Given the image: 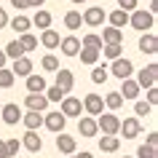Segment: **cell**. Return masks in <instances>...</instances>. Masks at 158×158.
Segmentation results:
<instances>
[{
	"mask_svg": "<svg viewBox=\"0 0 158 158\" xmlns=\"http://www.w3.org/2000/svg\"><path fill=\"white\" fill-rule=\"evenodd\" d=\"M129 24H131L137 32H150L153 24H156V16H153L150 11H145V8H137V11L129 14Z\"/></svg>",
	"mask_w": 158,
	"mask_h": 158,
	"instance_id": "cell-1",
	"label": "cell"
},
{
	"mask_svg": "<svg viewBox=\"0 0 158 158\" xmlns=\"http://www.w3.org/2000/svg\"><path fill=\"white\" fill-rule=\"evenodd\" d=\"M97 129H99L102 134L118 137V131H121V118H118L115 113H99V115H97Z\"/></svg>",
	"mask_w": 158,
	"mask_h": 158,
	"instance_id": "cell-2",
	"label": "cell"
},
{
	"mask_svg": "<svg viewBox=\"0 0 158 158\" xmlns=\"http://www.w3.org/2000/svg\"><path fill=\"white\" fill-rule=\"evenodd\" d=\"M107 73H113L118 81H126V78H131V75H134V64H131V59L118 56V59H113V64L107 67Z\"/></svg>",
	"mask_w": 158,
	"mask_h": 158,
	"instance_id": "cell-3",
	"label": "cell"
},
{
	"mask_svg": "<svg viewBox=\"0 0 158 158\" xmlns=\"http://www.w3.org/2000/svg\"><path fill=\"white\" fill-rule=\"evenodd\" d=\"M156 78H158V64L156 62H150L148 67H142L139 75H137V86L139 89H153L156 86Z\"/></svg>",
	"mask_w": 158,
	"mask_h": 158,
	"instance_id": "cell-4",
	"label": "cell"
},
{
	"mask_svg": "<svg viewBox=\"0 0 158 158\" xmlns=\"http://www.w3.org/2000/svg\"><path fill=\"white\" fill-rule=\"evenodd\" d=\"M59 105H62V107H59V113H62L64 118H81V113H83V105H81V99H78V97H64Z\"/></svg>",
	"mask_w": 158,
	"mask_h": 158,
	"instance_id": "cell-5",
	"label": "cell"
},
{
	"mask_svg": "<svg viewBox=\"0 0 158 158\" xmlns=\"http://www.w3.org/2000/svg\"><path fill=\"white\" fill-rule=\"evenodd\" d=\"M81 19H83V24H89V27H99V24H105L107 11L99 8V6H91L89 11H83V14H81Z\"/></svg>",
	"mask_w": 158,
	"mask_h": 158,
	"instance_id": "cell-6",
	"label": "cell"
},
{
	"mask_svg": "<svg viewBox=\"0 0 158 158\" xmlns=\"http://www.w3.org/2000/svg\"><path fill=\"white\" fill-rule=\"evenodd\" d=\"M22 115H24V113H22V107H19L16 102H8V105L0 107V118H3L8 126H16L19 121H22Z\"/></svg>",
	"mask_w": 158,
	"mask_h": 158,
	"instance_id": "cell-7",
	"label": "cell"
},
{
	"mask_svg": "<svg viewBox=\"0 0 158 158\" xmlns=\"http://www.w3.org/2000/svg\"><path fill=\"white\" fill-rule=\"evenodd\" d=\"M64 123H67V118L59 113V110H51V113H46L43 115V126L48 129V131H54V134H59L62 129H64Z\"/></svg>",
	"mask_w": 158,
	"mask_h": 158,
	"instance_id": "cell-8",
	"label": "cell"
},
{
	"mask_svg": "<svg viewBox=\"0 0 158 158\" xmlns=\"http://www.w3.org/2000/svg\"><path fill=\"white\" fill-rule=\"evenodd\" d=\"M81 105H83V110L91 118H97L99 113H105V105H102V97H99V94H86V99L81 102Z\"/></svg>",
	"mask_w": 158,
	"mask_h": 158,
	"instance_id": "cell-9",
	"label": "cell"
},
{
	"mask_svg": "<svg viewBox=\"0 0 158 158\" xmlns=\"http://www.w3.org/2000/svg\"><path fill=\"white\" fill-rule=\"evenodd\" d=\"M121 131H123V139H137L139 131H142L139 118H123L121 121Z\"/></svg>",
	"mask_w": 158,
	"mask_h": 158,
	"instance_id": "cell-10",
	"label": "cell"
},
{
	"mask_svg": "<svg viewBox=\"0 0 158 158\" xmlns=\"http://www.w3.org/2000/svg\"><path fill=\"white\" fill-rule=\"evenodd\" d=\"M56 89H62V91L64 94H70L73 91V86H75V78H73V73H70V70H64V67H59L56 70Z\"/></svg>",
	"mask_w": 158,
	"mask_h": 158,
	"instance_id": "cell-11",
	"label": "cell"
},
{
	"mask_svg": "<svg viewBox=\"0 0 158 158\" xmlns=\"http://www.w3.org/2000/svg\"><path fill=\"white\" fill-rule=\"evenodd\" d=\"M78 131H81V137H86V139H91V137H97L99 134V129H97V118H78Z\"/></svg>",
	"mask_w": 158,
	"mask_h": 158,
	"instance_id": "cell-12",
	"label": "cell"
},
{
	"mask_svg": "<svg viewBox=\"0 0 158 158\" xmlns=\"http://www.w3.org/2000/svg\"><path fill=\"white\" fill-rule=\"evenodd\" d=\"M59 51L64 54V56H78V51H81V40L75 38V35H67L59 40Z\"/></svg>",
	"mask_w": 158,
	"mask_h": 158,
	"instance_id": "cell-13",
	"label": "cell"
},
{
	"mask_svg": "<svg viewBox=\"0 0 158 158\" xmlns=\"http://www.w3.org/2000/svg\"><path fill=\"white\" fill-rule=\"evenodd\" d=\"M24 105H27V110H32V113H46L48 99H46L43 94H27V97H24Z\"/></svg>",
	"mask_w": 158,
	"mask_h": 158,
	"instance_id": "cell-14",
	"label": "cell"
},
{
	"mask_svg": "<svg viewBox=\"0 0 158 158\" xmlns=\"http://www.w3.org/2000/svg\"><path fill=\"white\" fill-rule=\"evenodd\" d=\"M19 142H22V148H27L30 153H40V150H43V139H40V134H38V131H27Z\"/></svg>",
	"mask_w": 158,
	"mask_h": 158,
	"instance_id": "cell-15",
	"label": "cell"
},
{
	"mask_svg": "<svg viewBox=\"0 0 158 158\" xmlns=\"http://www.w3.org/2000/svg\"><path fill=\"white\" fill-rule=\"evenodd\" d=\"M99 38H102V46H121L123 43V32L115 27H105Z\"/></svg>",
	"mask_w": 158,
	"mask_h": 158,
	"instance_id": "cell-16",
	"label": "cell"
},
{
	"mask_svg": "<svg viewBox=\"0 0 158 158\" xmlns=\"http://www.w3.org/2000/svg\"><path fill=\"white\" fill-rule=\"evenodd\" d=\"M75 148H78V142H75L70 134L59 131V137H56V150H59V153H64V156H73Z\"/></svg>",
	"mask_w": 158,
	"mask_h": 158,
	"instance_id": "cell-17",
	"label": "cell"
},
{
	"mask_svg": "<svg viewBox=\"0 0 158 158\" xmlns=\"http://www.w3.org/2000/svg\"><path fill=\"white\" fill-rule=\"evenodd\" d=\"M139 51L142 54H158V38L153 32H142V38H139Z\"/></svg>",
	"mask_w": 158,
	"mask_h": 158,
	"instance_id": "cell-18",
	"label": "cell"
},
{
	"mask_svg": "<svg viewBox=\"0 0 158 158\" xmlns=\"http://www.w3.org/2000/svg\"><path fill=\"white\" fill-rule=\"evenodd\" d=\"M139 86H137V81H134V78H126V81H121V97H123V99H137V97H139Z\"/></svg>",
	"mask_w": 158,
	"mask_h": 158,
	"instance_id": "cell-19",
	"label": "cell"
},
{
	"mask_svg": "<svg viewBox=\"0 0 158 158\" xmlns=\"http://www.w3.org/2000/svg\"><path fill=\"white\" fill-rule=\"evenodd\" d=\"M11 73H14V75H22V78L32 75V59H30V56H19V59H14Z\"/></svg>",
	"mask_w": 158,
	"mask_h": 158,
	"instance_id": "cell-20",
	"label": "cell"
},
{
	"mask_svg": "<svg viewBox=\"0 0 158 158\" xmlns=\"http://www.w3.org/2000/svg\"><path fill=\"white\" fill-rule=\"evenodd\" d=\"M46 91V78L43 75H27V94H43Z\"/></svg>",
	"mask_w": 158,
	"mask_h": 158,
	"instance_id": "cell-21",
	"label": "cell"
},
{
	"mask_svg": "<svg viewBox=\"0 0 158 158\" xmlns=\"http://www.w3.org/2000/svg\"><path fill=\"white\" fill-rule=\"evenodd\" d=\"M22 123L27 126V131H38L43 126V113H32V110H30L27 115H22Z\"/></svg>",
	"mask_w": 158,
	"mask_h": 158,
	"instance_id": "cell-22",
	"label": "cell"
},
{
	"mask_svg": "<svg viewBox=\"0 0 158 158\" xmlns=\"http://www.w3.org/2000/svg\"><path fill=\"white\" fill-rule=\"evenodd\" d=\"M8 27L11 30H14V32H30V27H32V22H30V19L27 16H22V14H16V16L14 19H8Z\"/></svg>",
	"mask_w": 158,
	"mask_h": 158,
	"instance_id": "cell-23",
	"label": "cell"
},
{
	"mask_svg": "<svg viewBox=\"0 0 158 158\" xmlns=\"http://www.w3.org/2000/svg\"><path fill=\"white\" fill-rule=\"evenodd\" d=\"M102 105H105V107H107L110 113H115V110H121V107H123V97H121L118 91H110L107 97H102Z\"/></svg>",
	"mask_w": 158,
	"mask_h": 158,
	"instance_id": "cell-24",
	"label": "cell"
},
{
	"mask_svg": "<svg viewBox=\"0 0 158 158\" xmlns=\"http://www.w3.org/2000/svg\"><path fill=\"white\" fill-rule=\"evenodd\" d=\"M107 22H110V27H115V30H121V27H126L129 24V14H126V11H110L107 14Z\"/></svg>",
	"mask_w": 158,
	"mask_h": 158,
	"instance_id": "cell-25",
	"label": "cell"
},
{
	"mask_svg": "<svg viewBox=\"0 0 158 158\" xmlns=\"http://www.w3.org/2000/svg\"><path fill=\"white\" fill-rule=\"evenodd\" d=\"M59 40H62V38H59V32H54V30H43V35H40V43L43 46H46V48L48 51H54V48H59Z\"/></svg>",
	"mask_w": 158,
	"mask_h": 158,
	"instance_id": "cell-26",
	"label": "cell"
},
{
	"mask_svg": "<svg viewBox=\"0 0 158 158\" xmlns=\"http://www.w3.org/2000/svg\"><path fill=\"white\" fill-rule=\"evenodd\" d=\"M118 148H121V139H118V137L102 134V139H99V150H102V153H115Z\"/></svg>",
	"mask_w": 158,
	"mask_h": 158,
	"instance_id": "cell-27",
	"label": "cell"
},
{
	"mask_svg": "<svg viewBox=\"0 0 158 158\" xmlns=\"http://www.w3.org/2000/svg\"><path fill=\"white\" fill-rule=\"evenodd\" d=\"M81 24H83V19H81V11H67V14H64V27L70 30V32L81 30Z\"/></svg>",
	"mask_w": 158,
	"mask_h": 158,
	"instance_id": "cell-28",
	"label": "cell"
},
{
	"mask_svg": "<svg viewBox=\"0 0 158 158\" xmlns=\"http://www.w3.org/2000/svg\"><path fill=\"white\" fill-rule=\"evenodd\" d=\"M30 22H32L38 30H48V27H51V14H48V11H40V8H38V14H35Z\"/></svg>",
	"mask_w": 158,
	"mask_h": 158,
	"instance_id": "cell-29",
	"label": "cell"
},
{
	"mask_svg": "<svg viewBox=\"0 0 158 158\" xmlns=\"http://www.w3.org/2000/svg\"><path fill=\"white\" fill-rule=\"evenodd\" d=\"M78 56H81L83 64H97V62H99V51H97V48H83V46H81Z\"/></svg>",
	"mask_w": 158,
	"mask_h": 158,
	"instance_id": "cell-30",
	"label": "cell"
},
{
	"mask_svg": "<svg viewBox=\"0 0 158 158\" xmlns=\"http://www.w3.org/2000/svg\"><path fill=\"white\" fill-rule=\"evenodd\" d=\"M19 43H22L24 54H30V51H35V48H38V38H35L32 32H22V35H19Z\"/></svg>",
	"mask_w": 158,
	"mask_h": 158,
	"instance_id": "cell-31",
	"label": "cell"
},
{
	"mask_svg": "<svg viewBox=\"0 0 158 158\" xmlns=\"http://www.w3.org/2000/svg\"><path fill=\"white\" fill-rule=\"evenodd\" d=\"M81 46H83V48H97V51H102V38H99L97 32H86L83 40H81Z\"/></svg>",
	"mask_w": 158,
	"mask_h": 158,
	"instance_id": "cell-32",
	"label": "cell"
},
{
	"mask_svg": "<svg viewBox=\"0 0 158 158\" xmlns=\"http://www.w3.org/2000/svg\"><path fill=\"white\" fill-rule=\"evenodd\" d=\"M3 54H6V59H19V56H24V48H22V43H19V40H11Z\"/></svg>",
	"mask_w": 158,
	"mask_h": 158,
	"instance_id": "cell-33",
	"label": "cell"
},
{
	"mask_svg": "<svg viewBox=\"0 0 158 158\" xmlns=\"http://www.w3.org/2000/svg\"><path fill=\"white\" fill-rule=\"evenodd\" d=\"M40 67L46 70V73H56L59 70V56L56 54H46V56L40 59Z\"/></svg>",
	"mask_w": 158,
	"mask_h": 158,
	"instance_id": "cell-34",
	"label": "cell"
},
{
	"mask_svg": "<svg viewBox=\"0 0 158 158\" xmlns=\"http://www.w3.org/2000/svg\"><path fill=\"white\" fill-rule=\"evenodd\" d=\"M43 97H46L48 102H62V99L67 97V94L62 91V89H56V86H46V91H43Z\"/></svg>",
	"mask_w": 158,
	"mask_h": 158,
	"instance_id": "cell-35",
	"label": "cell"
},
{
	"mask_svg": "<svg viewBox=\"0 0 158 158\" xmlns=\"http://www.w3.org/2000/svg\"><path fill=\"white\" fill-rule=\"evenodd\" d=\"M107 78H110V73H107V67H105V64H97L91 70V81H94V83H105Z\"/></svg>",
	"mask_w": 158,
	"mask_h": 158,
	"instance_id": "cell-36",
	"label": "cell"
},
{
	"mask_svg": "<svg viewBox=\"0 0 158 158\" xmlns=\"http://www.w3.org/2000/svg\"><path fill=\"white\" fill-rule=\"evenodd\" d=\"M150 113H153V107H150L145 99H137V102H134V115H137V118H148Z\"/></svg>",
	"mask_w": 158,
	"mask_h": 158,
	"instance_id": "cell-37",
	"label": "cell"
},
{
	"mask_svg": "<svg viewBox=\"0 0 158 158\" xmlns=\"http://www.w3.org/2000/svg\"><path fill=\"white\" fill-rule=\"evenodd\" d=\"M14 81H16V75L11 70H6V67H0V89H11Z\"/></svg>",
	"mask_w": 158,
	"mask_h": 158,
	"instance_id": "cell-38",
	"label": "cell"
},
{
	"mask_svg": "<svg viewBox=\"0 0 158 158\" xmlns=\"http://www.w3.org/2000/svg\"><path fill=\"white\" fill-rule=\"evenodd\" d=\"M121 54H123V48H121V46H102V51H99V56H107L110 62H113V59H118Z\"/></svg>",
	"mask_w": 158,
	"mask_h": 158,
	"instance_id": "cell-39",
	"label": "cell"
},
{
	"mask_svg": "<svg viewBox=\"0 0 158 158\" xmlns=\"http://www.w3.org/2000/svg\"><path fill=\"white\" fill-rule=\"evenodd\" d=\"M137 158H158L156 148H150V145H139L137 148Z\"/></svg>",
	"mask_w": 158,
	"mask_h": 158,
	"instance_id": "cell-40",
	"label": "cell"
},
{
	"mask_svg": "<svg viewBox=\"0 0 158 158\" xmlns=\"http://www.w3.org/2000/svg\"><path fill=\"white\" fill-rule=\"evenodd\" d=\"M6 150H8V158H14L19 150H22V142L19 139H6Z\"/></svg>",
	"mask_w": 158,
	"mask_h": 158,
	"instance_id": "cell-41",
	"label": "cell"
},
{
	"mask_svg": "<svg viewBox=\"0 0 158 158\" xmlns=\"http://www.w3.org/2000/svg\"><path fill=\"white\" fill-rule=\"evenodd\" d=\"M137 3H139V0H118V6H121V11H126V14H131V11H137Z\"/></svg>",
	"mask_w": 158,
	"mask_h": 158,
	"instance_id": "cell-42",
	"label": "cell"
},
{
	"mask_svg": "<svg viewBox=\"0 0 158 158\" xmlns=\"http://www.w3.org/2000/svg\"><path fill=\"white\" fill-rule=\"evenodd\" d=\"M145 102H148L150 107H156V105H158V89H156V86L148 89V99H145Z\"/></svg>",
	"mask_w": 158,
	"mask_h": 158,
	"instance_id": "cell-43",
	"label": "cell"
},
{
	"mask_svg": "<svg viewBox=\"0 0 158 158\" xmlns=\"http://www.w3.org/2000/svg\"><path fill=\"white\" fill-rule=\"evenodd\" d=\"M11 6H14L16 11H27V8H30V6H27V0H11Z\"/></svg>",
	"mask_w": 158,
	"mask_h": 158,
	"instance_id": "cell-44",
	"label": "cell"
},
{
	"mask_svg": "<svg viewBox=\"0 0 158 158\" xmlns=\"http://www.w3.org/2000/svg\"><path fill=\"white\" fill-rule=\"evenodd\" d=\"M145 145L156 148V145H158V134H156V131H150V134H148V139H145Z\"/></svg>",
	"mask_w": 158,
	"mask_h": 158,
	"instance_id": "cell-45",
	"label": "cell"
},
{
	"mask_svg": "<svg viewBox=\"0 0 158 158\" xmlns=\"http://www.w3.org/2000/svg\"><path fill=\"white\" fill-rule=\"evenodd\" d=\"M3 27H8V14L0 8V30H3Z\"/></svg>",
	"mask_w": 158,
	"mask_h": 158,
	"instance_id": "cell-46",
	"label": "cell"
},
{
	"mask_svg": "<svg viewBox=\"0 0 158 158\" xmlns=\"http://www.w3.org/2000/svg\"><path fill=\"white\" fill-rule=\"evenodd\" d=\"M43 3H46V0H27V6H30V8H40Z\"/></svg>",
	"mask_w": 158,
	"mask_h": 158,
	"instance_id": "cell-47",
	"label": "cell"
},
{
	"mask_svg": "<svg viewBox=\"0 0 158 158\" xmlns=\"http://www.w3.org/2000/svg\"><path fill=\"white\" fill-rule=\"evenodd\" d=\"M0 158H8V150H6V139H0Z\"/></svg>",
	"mask_w": 158,
	"mask_h": 158,
	"instance_id": "cell-48",
	"label": "cell"
},
{
	"mask_svg": "<svg viewBox=\"0 0 158 158\" xmlns=\"http://www.w3.org/2000/svg\"><path fill=\"white\" fill-rule=\"evenodd\" d=\"M148 11L156 16V11H158V0H150V8H148Z\"/></svg>",
	"mask_w": 158,
	"mask_h": 158,
	"instance_id": "cell-49",
	"label": "cell"
},
{
	"mask_svg": "<svg viewBox=\"0 0 158 158\" xmlns=\"http://www.w3.org/2000/svg\"><path fill=\"white\" fill-rule=\"evenodd\" d=\"M75 158H94V156H91V153H89V150H83V153H78V156H75Z\"/></svg>",
	"mask_w": 158,
	"mask_h": 158,
	"instance_id": "cell-50",
	"label": "cell"
},
{
	"mask_svg": "<svg viewBox=\"0 0 158 158\" xmlns=\"http://www.w3.org/2000/svg\"><path fill=\"white\" fill-rule=\"evenodd\" d=\"M0 67H6V54L0 51Z\"/></svg>",
	"mask_w": 158,
	"mask_h": 158,
	"instance_id": "cell-51",
	"label": "cell"
},
{
	"mask_svg": "<svg viewBox=\"0 0 158 158\" xmlns=\"http://www.w3.org/2000/svg\"><path fill=\"white\" fill-rule=\"evenodd\" d=\"M73 3H78V6H83V3H86V0H73Z\"/></svg>",
	"mask_w": 158,
	"mask_h": 158,
	"instance_id": "cell-52",
	"label": "cell"
},
{
	"mask_svg": "<svg viewBox=\"0 0 158 158\" xmlns=\"http://www.w3.org/2000/svg\"><path fill=\"white\" fill-rule=\"evenodd\" d=\"M67 158H75V153H73V156H67Z\"/></svg>",
	"mask_w": 158,
	"mask_h": 158,
	"instance_id": "cell-53",
	"label": "cell"
},
{
	"mask_svg": "<svg viewBox=\"0 0 158 158\" xmlns=\"http://www.w3.org/2000/svg\"><path fill=\"white\" fill-rule=\"evenodd\" d=\"M123 158H131V156H123Z\"/></svg>",
	"mask_w": 158,
	"mask_h": 158,
	"instance_id": "cell-54",
	"label": "cell"
},
{
	"mask_svg": "<svg viewBox=\"0 0 158 158\" xmlns=\"http://www.w3.org/2000/svg\"><path fill=\"white\" fill-rule=\"evenodd\" d=\"M0 107H3V105H0Z\"/></svg>",
	"mask_w": 158,
	"mask_h": 158,
	"instance_id": "cell-55",
	"label": "cell"
}]
</instances>
